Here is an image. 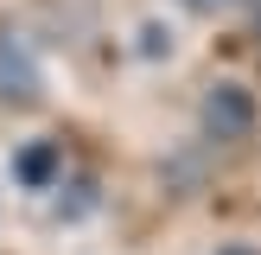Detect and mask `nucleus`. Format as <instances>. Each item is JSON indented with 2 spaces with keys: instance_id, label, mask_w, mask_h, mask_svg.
<instances>
[{
  "instance_id": "nucleus-3",
  "label": "nucleus",
  "mask_w": 261,
  "mask_h": 255,
  "mask_svg": "<svg viewBox=\"0 0 261 255\" xmlns=\"http://www.w3.org/2000/svg\"><path fill=\"white\" fill-rule=\"evenodd\" d=\"M13 178H19L25 191H51L64 178V147L51 134H38V140H19V153H13Z\"/></svg>"
},
{
  "instance_id": "nucleus-5",
  "label": "nucleus",
  "mask_w": 261,
  "mask_h": 255,
  "mask_svg": "<svg viewBox=\"0 0 261 255\" xmlns=\"http://www.w3.org/2000/svg\"><path fill=\"white\" fill-rule=\"evenodd\" d=\"M217 255H261V249H255V242H223Z\"/></svg>"
},
{
  "instance_id": "nucleus-1",
  "label": "nucleus",
  "mask_w": 261,
  "mask_h": 255,
  "mask_svg": "<svg viewBox=\"0 0 261 255\" xmlns=\"http://www.w3.org/2000/svg\"><path fill=\"white\" fill-rule=\"evenodd\" d=\"M198 121L211 140H249L255 134V96L242 83H211L198 102Z\"/></svg>"
},
{
  "instance_id": "nucleus-2",
  "label": "nucleus",
  "mask_w": 261,
  "mask_h": 255,
  "mask_svg": "<svg viewBox=\"0 0 261 255\" xmlns=\"http://www.w3.org/2000/svg\"><path fill=\"white\" fill-rule=\"evenodd\" d=\"M38 96H45V76H38L32 45H25L13 26H0V102L25 109V102H38Z\"/></svg>"
},
{
  "instance_id": "nucleus-4",
  "label": "nucleus",
  "mask_w": 261,
  "mask_h": 255,
  "mask_svg": "<svg viewBox=\"0 0 261 255\" xmlns=\"http://www.w3.org/2000/svg\"><path fill=\"white\" fill-rule=\"evenodd\" d=\"M185 13H223V7H236V0H178Z\"/></svg>"
}]
</instances>
